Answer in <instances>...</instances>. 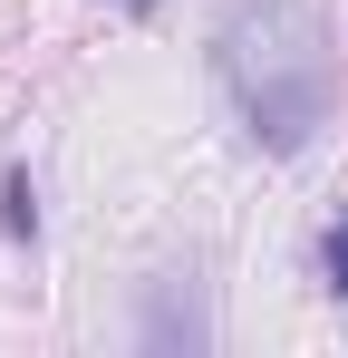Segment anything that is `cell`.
<instances>
[{"instance_id": "cell-4", "label": "cell", "mask_w": 348, "mask_h": 358, "mask_svg": "<svg viewBox=\"0 0 348 358\" xmlns=\"http://www.w3.org/2000/svg\"><path fill=\"white\" fill-rule=\"evenodd\" d=\"M126 10H136V20H145V10H165V0H126Z\"/></svg>"}, {"instance_id": "cell-3", "label": "cell", "mask_w": 348, "mask_h": 358, "mask_svg": "<svg viewBox=\"0 0 348 358\" xmlns=\"http://www.w3.org/2000/svg\"><path fill=\"white\" fill-rule=\"evenodd\" d=\"M319 271H329V291L348 300V223H329V233H319Z\"/></svg>"}, {"instance_id": "cell-2", "label": "cell", "mask_w": 348, "mask_h": 358, "mask_svg": "<svg viewBox=\"0 0 348 358\" xmlns=\"http://www.w3.org/2000/svg\"><path fill=\"white\" fill-rule=\"evenodd\" d=\"M0 242H39V184H29V165L0 175Z\"/></svg>"}, {"instance_id": "cell-1", "label": "cell", "mask_w": 348, "mask_h": 358, "mask_svg": "<svg viewBox=\"0 0 348 358\" xmlns=\"http://www.w3.org/2000/svg\"><path fill=\"white\" fill-rule=\"evenodd\" d=\"M213 78L252 126L261 155H300L339 107V49L310 0H223L213 20Z\"/></svg>"}]
</instances>
